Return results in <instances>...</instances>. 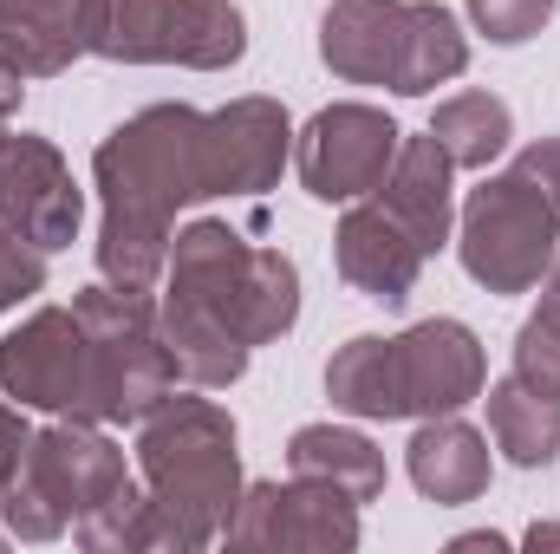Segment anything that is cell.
<instances>
[{
    "mask_svg": "<svg viewBox=\"0 0 560 554\" xmlns=\"http://www.w3.org/2000/svg\"><path fill=\"white\" fill-rule=\"evenodd\" d=\"M293 150V125L275 99H235L222 112L150 105L98 143V275L112 287H156L170 229L209 196H261Z\"/></svg>",
    "mask_w": 560,
    "mask_h": 554,
    "instance_id": "cell-1",
    "label": "cell"
},
{
    "mask_svg": "<svg viewBox=\"0 0 560 554\" xmlns=\"http://www.w3.org/2000/svg\"><path fill=\"white\" fill-rule=\"evenodd\" d=\"M300 313V275L280 249H255L229 222H189L170 242L156 326L183 385L222 392L248 372L255 346L280 339Z\"/></svg>",
    "mask_w": 560,
    "mask_h": 554,
    "instance_id": "cell-2",
    "label": "cell"
},
{
    "mask_svg": "<svg viewBox=\"0 0 560 554\" xmlns=\"http://www.w3.org/2000/svg\"><path fill=\"white\" fill-rule=\"evenodd\" d=\"M143 516L138 549H209L242 503L235 417L215 399H163L138 437Z\"/></svg>",
    "mask_w": 560,
    "mask_h": 554,
    "instance_id": "cell-3",
    "label": "cell"
},
{
    "mask_svg": "<svg viewBox=\"0 0 560 554\" xmlns=\"http://www.w3.org/2000/svg\"><path fill=\"white\" fill-rule=\"evenodd\" d=\"M489 359L463 320H418L411 333H359L326 366V399L352 417H443L482 399Z\"/></svg>",
    "mask_w": 560,
    "mask_h": 554,
    "instance_id": "cell-4",
    "label": "cell"
},
{
    "mask_svg": "<svg viewBox=\"0 0 560 554\" xmlns=\"http://www.w3.org/2000/svg\"><path fill=\"white\" fill-rule=\"evenodd\" d=\"M456 255L469 280L489 293H528L560 255V138L515 150L509 170H495L469 203L456 229Z\"/></svg>",
    "mask_w": 560,
    "mask_h": 554,
    "instance_id": "cell-5",
    "label": "cell"
},
{
    "mask_svg": "<svg viewBox=\"0 0 560 554\" xmlns=\"http://www.w3.org/2000/svg\"><path fill=\"white\" fill-rule=\"evenodd\" d=\"M319 53L346 85H392L423 99L469 66V39L436 0H332L319 20Z\"/></svg>",
    "mask_w": 560,
    "mask_h": 554,
    "instance_id": "cell-6",
    "label": "cell"
},
{
    "mask_svg": "<svg viewBox=\"0 0 560 554\" xmlns=\"http://www.w3.org/2000/svg\"><path fill=\"white\" fill-rule=\"evenodd\" d=\"M125 489H131L125 450L85 417H59V424L33 430V443L20 450L13 476L0 483V516L20 542H52L79 522H92Z\"/></svg>",
    "mask_w": 560,
    "mask_h": 554,
    "instance_id": "cell-7",
    "label": "cell"
},
{
    "mask_svg": "<svg viewBox=\"0 0 560 554\" xmlns=\"http://www.w3.org/2000/svg\"><path fill=\"white\" fill-rule=\"evenodd\" d=\"M0 392L26 412H59L105 424V385H98V346L79 320V307H39L0 339Z\"/></svg>",
    "mask_w": 560,
    "mask_h": 554,
    "instance_id": "cell-8",
    "label": "cell"
},
{
    "mask_svg": "<svg viewBox=\"0 0 560 554\" xmlns=\"http://www.w3.org/2000/svg\"><path fill=\"white\" fill-rule=\"evenodd\" d=\"M98 53L125 66L222 72L248 53V26L235 0H112Z\"/></svg>",
    "mask_w": 560,
    "mask_h": 554,
    "instance_id": "cell-9",
    "label": "cell"
},
{
    "mask_svg": "<svg viewBox=\"0 0 560 554\" xmlns=\"http://www.w3.org/2000/svg\"><path fill=\"white\" fill-rule=\"evenodd\" d=\"M398 143H405V131L378 105H326L293 143V170H300L306 196L359 203L385 183V170L398 163Z\"/></svg>",
    "mask_w": 560,
    "mask_h": 554,
    "instance_id": "cell-10",
    "label": "cell"
},
{
    "mask_svg": "<svg viewBox=\"0 0 560 554\" xmlns=\"http://www.w3.org/2000/svg\"><path fill=\"white\" fill-rule=\"evenodd\" d=\"M222 542L229 549H359V503L319 476L255 483L242 489Z\"/></svg>",
    "mask_w": 560,
    "mask_h": 554,
    "instance_id": "cell-11",
    "label": "cell"
},
{
    "mask_svg": "<svg viewBox=\"0 0 560 554\" xmlns=\"http://www.w3.org/2000/svg\"><path fill=\"white\" fill-rule=\"evenodd\" d=\"M79 216H85V196H79L66 157L46 138L0 131V229L33 242L39 255H59V249H72Z\"/></svg>",
    "mask_w": 560,
    "mask_h": 554,
    "instance_id": "cell-12",
    "label": "cell"
},
{
    "mask_svg": "<svg viewBox=\"0 0 560 554\" xmlns=\"http://www.w3.org/2000/svg\"><path fill=\"white\" fill-rule=\"evenodd\" d=\"M112 0H0V53L26 79L66 72L79 53H98Z\"/></svg>",
    "mask_w": 560,
    "mask_h": 554,
    "instance_id": "cell-13",
    "label": "cell"
},
{
    "mask_svg": "<svg viewBox=\"0 0 560 554\" xmlns=\"http://www.w3.org/2000/svg\"><path fill=\"white\" fill-rule=\"evenodd\" d=\"M332 242H339V275H346V287H359V293L378 300V307H405L411 287H418V275H423V262H430L372 196H359V203L346 209V222H339Z\"/></svg>",
    "mask_w": 560,
    "mask_h": 554,
    "instance_id": "cell-14",
    "label": "cell"
},
{
    "mask_svg": "<svg viewBox=\"0 0 560 554\" xmlns=\"http://www.w3.org/2000/svg\"><path fill=\"white\" fill-rule=\"evenodd\" d=\"M450 176H456V163H450V150L430 138H405L398 143V163L385 170V183L372 189V203L418 242L423 255H436L443 242H450V222H456V196H450Z\"/></svg>",
    "mask_w": 560,
    "mask_h": 554,
    "instance_id": "cell-15",
    "label": "cell"
},
{
    "mask_svg": "<svg viewBox=\"0 0 560 554\" xmlns=\"http://www.w3.org/2000/svg\"><path fill=\"white\" fill-rule=\"evenodd\" d=\"M411 483L443 509L476 503L489 489V437L469 430L456 412L423 417V430L411 437Z\"/></svg>",
    "mask_w": 560,
    "mask_h": 554,
    "instance_id": "cell-16",
    "label": "cell"
},
{
    "mask_svg": "<svg viewBox=\"0 0 560 554\" xmlns=\"http://www.w3.org/2000/svg\"><path fill=\"white\" fill-rule=\"evenodd\" d=\"M287 470L346 489L359 509L385 496V457L372 450V437H359V430H346V424H300L293 443H287Z\"/></svg>",
    "mask_w": 560,
    "mask_h": 554,
    "instance_id": "cell-17",
    "label": "cell"
},
{
    "mask_svg": "<svg viewBox=\"0 0 560 554\" xmlns=\"http://www.w3.org/2000/svg\"><path fill=\"white\" fill-rule=\"evenodd\" d=\"M489 392V437L495 450H509V463L522 470H541L560 457V392L548 385H528L522 372L482 385Z\"/></svg>",
    "mask_w": 560,
    "mask_h": 554,
    "instance_id": "cell-18",
    "label": "cell"
},
{
    "mask_svg": "<svg viewBox=\"0 0 560 554\" xmlns=\"http://www.w3.org/2000/svg\"><path fill=\"white\" fill-rule=\"evenodd\" d=\"M430 138L450 150L456 170H489L509 150V138H515V118H509V105L495 92H456V99L436 105Z\"/></svg>",
    "mask_w": 560,
    "mask_h": 554,
    "instance_id": "cell-19",
    "label": "cell"
},
{
    "mask_svg": "<svg viewBox=\"0 0 560 554\" xmlns=\"http://www.w3.org/2000/svg\"><path fill=\"white\" fill-rule=\"evenodd\" d=\"M509 372H522L528 385L560 392V255H555V268H548V287H541L535 320H528L522 339H515V366H509Z\"/></svg>",
    "mask_w": 560,
    "mask_h": 554,
    "instance_id": "cell-20",
    "label": "cell"
},
{
    "mask_svg": "<svg viewBox=\"0 0 560 554\" xmlns=\"http://www.w3.org/2000/svg\"><path fill=\"white\" fill-rule=\"evenodd\" d=\"M555 0H469V20L495 39V46H522L548 26Z\"/></svg>",
    "mask_w": 560,
    "mask_h": 554,
    "instance_id": "cell-21",
    "label": "cell"
},
{
    "mask_svg": "<svg viewBox=\"0 0 560 554\" xmlns=\"http://www.w3.org/2000/svg\"><path fill=\"white\" fill-rule=\"evenodd\" d=\"M39 287H46V255L33 242H20V235L0 229V313H13L20 300H33Z\"/></svg>",
    "mask_w": 560,
    "mask_h": 554,
    "instance_id": "cell-22",
    "label": "cell"
},
{
    "mask_svg": "<svg viewBox=\"0 0 560 554\" xmlns=\"http://www.w3.org/2000/svg\"><path fill=\"white\" fill-rule=\"evenodd\" d=\"M33 443V424H26V405H13L7 392H0V483L13 476V463H20V450Z\"/></svg>",
    "mask_w": 560,
    "mask_h": 554,
    "instance_id": "cell-23",
    "label": "cell"
},
{
    "mask_svg": "<svg viewBox=\"0 0 560 554\" xmlns=\"http://www.w3.org/2000/svg\"><path fill=\"white\" fill-rule=\"evenodd\" d=\"M20 99H26V72H20V66H13V59L0 53V125H7L13 112H20Z\"/></svg>",
    "mask_w": 560,
    "mask_h": 554,
    "instance_id": "cell-24",
    "label": "cell"
},
{
    "mask_svg": "<svg viewBox=\"0 0 560 554\" xmlns=\"http://www.w3.org/2000/svg\"><path fill=\"white\" fill-rule=\"evenodd\" d=\"M522 542H528V549H560V522H535Z\"/></svg>",
    "mask_w": 560,
    "mask_h": 554,
    "instance_id": "cell-25",
    "label": "cell"
},
{
    "mask_svg": "<svg viewBox=\"0 0 560 554\" xmlns=\"http://www.w3.org/2000/svg\"><path fill=\"white\" fill-rule=\"evenodd\" d=\"M0 131H7V125H0Z\"/></svg>",
    "mask_w": 560,
    "mask_h": 554,
    "instance_id": "cell-26",
    "label": "cell"
}]
</instances>
